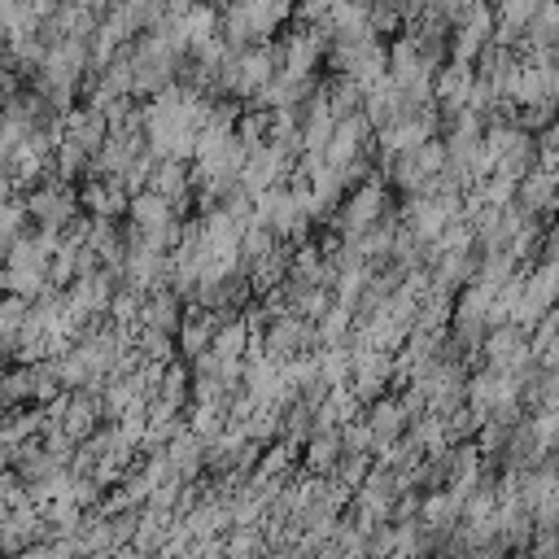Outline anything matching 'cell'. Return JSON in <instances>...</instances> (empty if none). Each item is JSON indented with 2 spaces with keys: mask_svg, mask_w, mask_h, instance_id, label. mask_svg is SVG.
<instances>
[{
  "mask_svg": "<svg viewBox=\"0 0 559 559\" xmlns=\"http://www.w3.org/2000/svg\"><path fill=\"white\" fill-rule=\"evenodd\" d=\"M538 9H542V0H503V5H498V22H503V27L525 31Z\"/></svg>",
  "mask_w": 559,
  "mask_h": 559,
  "instance_id": "cell-2",
  "label": "cell"
},
{
  "mask_svg": "<svg viewBox=\"0 0 559 559\" xmlns=\"http://www.w3.org/2000/svg\"><path fill=\"white\" fill-rule=\"evenodd\" d=\"M555 105H546V101H538V105H525V127H551L555 123Z\"/></svg>",
  "mask_w": 559,
  "mask_h": 559,
  "instance_id": "cell-3",
  "label": "cell"
},
{
  "mask_svg": "<svg viewBox=\"0 0 559 559\" xmlns=\"http://www.w3.org/2000/svg\"><path fill=\"white\" fill-rule=\"evenodd\" d=\"M490 359L498 367H525L529 359V341H525V328H498L494 337H490Z\"/></svg>",
  "mask_w": 559,
  "mask_h": 559,
  "instance_id": "cell-1",
  "label": "cell"
},
{
  "mask_svg": "<svg viewBox=\"0 0 559 559\" xmlns=\"http://www.w3.org/2000/svg\"><path fill=\"white\" fill-rule=\"evenodd\" d=\"M485 193H490L494 201H507V197H511V180H498V184L485 188Z\"/></svg>",
  "mask_w": 559,
  "mask_h": 559,
  "instance_id": "cell-5",
  "label": "cell"
},
{
  "mask_svg": "<svg viewBox=\"0 0 559 559\" xmlns=\"http://www.w3.org/2000/svg\"><path fill=\"white\" fill-rule=\"evenodd\" d=\"M354 5H359V0H354Z\"/></svg>",
  "mask_w": 559,
  "mask_h": 559,
  "instance_id": "cell-6",
  "label": "cell"
},
{
  "mask_svg": "<svg viewBox=\"0 0 559 559\" xmlns=\"http://www.w3.org/2000/svg\"><path fill=\"white\" fill-rule=\"evenodd\" d=\"M463 88H468V70H463V66H450L446 75H442V92H450V97H459Z\"/></svg>",
  "mask_w": 559,
  "mask_h": 559,
  "instance_id": "cell-4",
  "label": "cell"
}]
</instances>
